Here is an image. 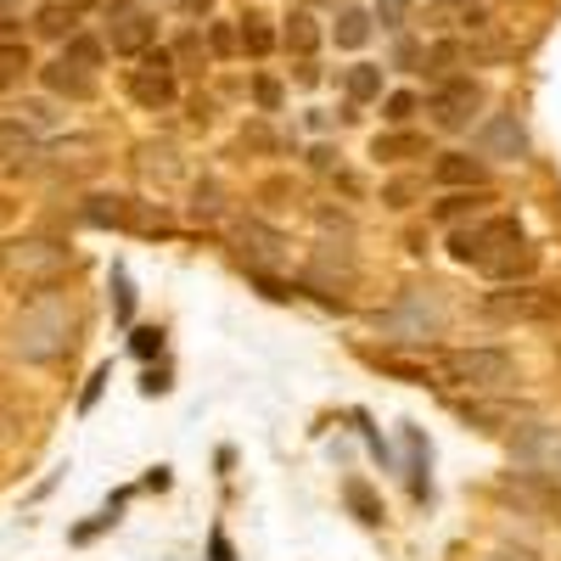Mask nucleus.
Listing matches in <instances>:
<instances>
[{"label": "nucleus", "mask_w": 561, "mask_h": 561, "mask_svg": "<svg viewBox=\"0 0 561 561\" xmlns=\"http://www.w3.org/2000/svg\"><path fill=\"white\" fill-rule=\"evenodd\" d=\"M438 382V388H472V393H500L517 382V359L505 348H433L415 359V382Z\"/></svg>", "instance_id": "nucleus-1"}, {"label": "nucleus", "mask_w": 561, "mask_h": 561, "mask_svg": "<svg viewBox=\"0 0 561 561\" xmlns=\"http://www.w3.org/2000/svg\"><path fill=\"white\" fill-rule=\"evenodd\" d=\"M523 242V219L517 214H489V219H472V225H460L455 237H449V253L460 264H478V270H494L511 248Z\"/></svg>", "instance_id": "nucleus-2"}, {"label": "nucleus", "mask_w": 561, "mask_h": 561, "mask_svg": "<svg viewBox=\"0 0 561 561\" xmlns=\"http://www.w3.org/2000/svg\"><path fill=\"white\" fill-rule=\"evenodd\" d=\"M68 337H73L68 309H62V304H34V309H23V314H18L12 354H23V359L45 365V359H57V354L68 348Z\"/></svg>", "instance_id": "nucleus-3"}, {"label": "nucleus", "mask_w": 561, "mask_h": 561, "mask_svg": "<svg viewBox=\"0 0 561 561\" xmlns=\"http://www.w3.org/2000/svg\"><path fill=\"white\" fill-rule=\"evenodd\" d=\"M483 314L489 320H505V325H545V320H561V293L534 287V280H517V287L489 293L483 298Z\"/></svg>", "instance_id": "nucleus-4"}, {"label": "nucleus", "mask_w": 561, "mask_h": 561, "mask_svg": "<svg viewBox=\"0 0 561 561\" xmlns=\"http://www.w3.org/2000/svg\"><path fill=\"white\" fill-rule=\"evenodd\" d=\"M107 51L113 57H147L158 45V12L140 0H107Z\"/></svg>", "instance_id": "nucleus-5"}, {"label": "nucleus", "mask_w": 561, "mask_h": 561, "mask_svg": "<svg viewBox=\"0 0 561 561\" xmlns=\"http://www.w3.org/2000/svg\"><path fill=\"white\" fill-rule=\"evenodd\" d=\"M135 62H140V68L124 73L129 102L147 107V113L174 107V96H180V84H174V51H147V57H135Z\"/></svg>", "instance_id": "nucleus-6"}, {"label": "nucleus", "mask_w": 561, "mask_h": 561, "mask_svg": "<svg viewBox=\"0 0 561 561\" xmlns=\"http://www.w3.org/2000/svg\"><path fill=\"white\" fill-rule=\"evenodd\" d=\"M511 460L523 466V472L545 478L561 489V427H550V421H528V427L511 433Z\"/></svg>", "instance_id": "nucleus-7"}, {"label": "nucleus", "mask_w": 561, "mask_h": 561, "mask_svg": "<svg viewBox=\"0 0 561 561\" xmlns=\"http://www.w3.org/2000/svg\"><path fill=\"white\" fill-rule=\"evenodd\" d=\"M478 107H483V84H478L472 73L438 79V84H433V102H427V113H433L438 129H466V124L478 118Z\"/></svg>", "instance_id": "nucleus-8"}, {"label": "nucleus", "mask_w": 561, "mask_h": 561, "mask_svg": "<svg viewBox=\"0 0 561 561\" xmlns=\"http://www.w3.org/2000/svg\"><path fill=\"white\" fill-rule=\"evenodd\" d=\"M505 505H517V511H534V517H550V511L561 505V489L556 483H545V478H534V472H517V478H500V489H494Z\"/></svg>", "instance_id": "nucleus-9"}, {"label": "nucleus", "mask_w": 561, "mask_h": 561, "mask_svg": "<svg viewBox=\"0 0 561 561\" xmlns=\"http://www.w3.org/2000/svg\"><path fill=\"white\" fill-rule=\"evenodd\" d=\"M478 152H483V158H523V152H528V129L517 124V113H494V118L478 129Z\"/></svg>", "instance_id": "nucleus-10"}, {"label": "nucleus", "mask_w": 561, "mask_h": 561, "mask_svg": "<svg viewBox=\"0 0 561 561\" xmlns=\"http://www.w3.org/2000/svg\"><path fill=\"white\" fill-rule=\"evenodd\" d=\"M237 242H242V253H248L253 270L287 264V237H280V230H270V225H259V219H248V225L237 230Z\"/></svg>", "instance_id": "nucleus-11"}, {"label": "nucleus", "mask_w": 561, "mask_h": 561, "mask_svg": "<svg viewBox=\"0 0 561 561\" xmlns=\"http://www.w3.org/2000/svg\"><path fill=\"white\" fill-rule=\"evenodd\" d=\"M62 264H68V253L51 242H12V253H7L12 275H57Z\"/></svg>", "instance_id": "nucleus-12"}, {"label": "nucleus", "mask_w": 561, "mask_h": 561, "mask_svg": "<svg viewBox=\"0 0 561 561\" xmlns=\"http://www.w3.org/2000/svg\"><path fill=\"white\" fill-rule=\"evenodd\" d=\"M433 180L438 185H489V163L472 158V152H438Z\"/></svg>", "instance_id": "nucleus-13"}, {"label": "nucleus", "mask_w": 561, "mask_h": 561, "mask_svg": "<svg viewBox=\"0 0 561 561\" xmlns=\"http://www.w3.org/2000/svg\"><path fill=\"white\" fill-rule=\"evenodd\" d=\"M90 79H96V73H84V68H73V62H62V57L39 68V84L51 90V96H73V102L90 96Z\"/></svg>", "instance_id": "nucleus-14"}, {"label": "nucleus", "mask_w": 561, "mask_h": 561, "mask_svg": "<svg viewBox=\"0 0 561 561\" xmlns=\"http://www.w3.org/2000/svg\"><path fill=\"white\" fill-rule=\"evenodd\" d=\"M370 158H382V163H410V158H427V135H415V129H388L370 140Z\"/></svg>", "instance_id": "nucleus-15"}, {"label": "nucleus", "mask_w": 561, "mask_h": 561, "mask_svg": "<svg viewBox=\"0 0 561 561\" xmlns=\"http://www.w3.org/2000/svg\"><path fill=\"white\" fill-rule=\"evenodd\" d=\"M466 62H472V51H466V39H433L427 51H421V68L433 73V84H438V79H455Z\"/></svg>", "instance_id": "nucleus-16"}, {"label": "nucleus", "mask_w": 561, "mask_h": 561, "mask_svg": "<svg viewBox=\"0 0 561 561\" xmlns=\"http://www.w3.org/2000/svg\"><path fill=\"white\" fill-rule=\"evenodd\" d=\"M62 62H73V68H84V73H96V68L107 62V34H84V28H73V34L62 39Z\"/></svg>", "instance_id": "nucleus-17"}, {"label": "nucleus", "mask_w": 561, "mask_h": 561, "mask_svg": "<svg viewBox=\"0 0 561 561\" xmlns=\"http://www.w3.org/2000/svg\"><path fill=\"white\" fill-rule=\"evenodd\" d=\"M28 23H34V34H39V39H57V45H62V39L79 28V12H73V7H62V0H45V7H34V18H28Z\"/></svg>", "instance_id": "nucleus-18"}, {"label": "nucleus", "mask_w": 561, "mask_h": 561, "mask_svg": "<svg viewBox=\"0 0 561 561\" xmlns=\"http://www.w3.org/2000/svg\"><path fill=\"white\" fill-rule=\"evenodd\" d=\"M28 73H34V51H28L23 39H7V45H0V96L18 90Z\"/></svg>", "instance_id": "nucleus-19"}, {"label": "nucleus", "mask_w": 561, "mask_h": 561, "mask_svg": "<svg viewBox=\"0 0 561 561\" xmlns=\"http://www.w3.org/2000/svg\"><path fill=\"white\" fill-rule=\"evenodd\" d=\"M39 152V135L28 118H0V158H34Z\"/></svg>", "instance_id": "nucleus-20"}, {"label": "nucleus", "mask_w": 561, "mask_h": 561, "mask_svg": "<svg viewBox=\"0 0 561 561\" xmlns=\"http://www.w3.org/2000/svg\"><path fill=\"white\" fill-rule=\"evenodd\" d=\"M280 45H287L293 57H314V51H320V23H314L309 12H293L287 28H280Z\"/></svg>", "instance_id": "nucleus-21"}, {"label": "nucleus", "mask_w": 561, "mask_h": 561, "mask_svg": "<svg viewBox=\"0 0 561 561\" xmlns=\"http://www.w3.org/2000/svg\"><path fill=\"white\" fill-rule=\"evenodd\" d=\"M343 90H348V102H382V68L377 62H354L343 73Z\"/></svg>", "instance_id": "nucleus-22"}, {"label": "nucleus", "mask_w": 561, "mask_h": 561, "mask_svg": "<svg viewBox=\"0 0 561 561\" xmlns=\"http://www.w3.org/2000/svg\"><path fill=\"white\" fill-rule=\"evenodd\" d=\"M337 45H343V51H359V45L370 39V18L359 12V7H337Z\"/></svg>", "instance_id": "nucleus-23"}, {"label": "nucleus", "mask_w": 561, "mask_h": 561, "mask_svg": "<svg viewBox=\"0 0 561 561\" xmlns=\"http://www.w3.org/2000/svg\"><path fill=\"white\" fill-rule=\"evenodd\" d=\"M237 34H242V51H248V57H270V51H275V28H270V18H259V12H248Z\"/></svg>", "instance_id": "nucleus-24"}, {"label": "nucleus", "mask_w": 561, "mask_h": 561, "mask_svg": "<svg viewBox=\"0 0 561 561\" xmlns=\"http://www.w3.org/2000/svg\"><path fill=\"white\" fill-rule=\"evenodd\" d=\"M466 421L483 433H505V427H517V410L511 404H466Z\"/></svg>", "instance_id": "nucleus-25"}, {"label": "nucleus", "mask_w": 561, "mask_h": 561, "mask_svg": "<svg viewBox=\"0 0 561 561\" xmlns=\"http://www.w3.org/2000/svg\"><path fill=\"white\" fill-rule=\"evenodd\" d=\"M534 264H539V253H534L528 242H517V248H511V253H505L489 275H500V280H528V275H534Z\"/></svg>", "instance_id": "nucleus-26"}, {"label": "nucleus", "mask_w": 561, "mask_h": 561, "mask_svg": "<svg viewBox=\"0 0 561 561\" xmlns=\"http://www.w3.org/2000/svg\"><path fill=\"white\" fill-rule=\"evenodd\" d=\"M84 225H124V197H90Z\"/></svg>", "instance_id": "nucleus-27"}, {"label": "nucleus", "mask_w": 561, "mask_h": 561, "mask_svg": "<svg viewBox=\"0 0 561 561\" xmlns=\"http://www.w3.org/2000/svg\"><path fill=\"white\" fill-rule=\"evenodd\" d=\"M208 51H214V57H230V51H242V34L230 28L225 18H214V23H208Z\"/></svg>", "instance_id": "nucleus-28"}, {"label": "nucleus", "mask_w": 561, "mask_h": 561, "mask_svg": "<svg viewBox=\"0 0 561 561\" xmlns=\"http://www.w3.org/2000/svg\"><path fill=\"white\" fill-rule=\"evenodd\" d=\"M415 107H421V102H415V90H388V96H382V113H388V124H404Z\"/></svg>", "instance_id": "nucleus-29"}, {"label": "nucleus", "mask_w": 561, "mask_h": 561, "mask_svg": "<svg viewBox=\"0 0 561 561\" xmlns=\"http://www.w3.org/2000/svg\"><path fill=\"white\" fill-rule=\"evenodd\" d=\"M348 505L359 511V517H365V523H382V505H377V500H370V489H365L359 478L348 483Z\"/></svg>", "instance_id": "nucleus-30"}, {"label": "nucleus", "mask_w": 561, "mask_h": 561, "mask_svg": "<svg viewBox=\"0 0 561 561\" xmlns=\"http://www.w3.org/2000/svg\"><path fill=\"white\" fill-rule=\"evenodd\" d=\"M404 18H410V0H377V23H382L388 34H399Z\"/></svg>", "instance_id": "nucleus-31"}, {"label": "nucleus", "mask_w": 561, "mask_h": 561, "mask_svg": "<svg viewBox=\"0 0 561 561\" xmlns=\"http://www.w3.org/2000/svg\"><path fill=\"white\" fill-rule=\"evenodd\" d=\"M415 192H421L415 180H393V185H382V203H388V208H410Z\"/></svg>", "instance_id": "nucleus-32"}, {"label": "nucleus", "mask_w": 561, "mask_h": 561, "mask_svg": "<svg viewBox=\"0 0 561 561\" xmlns=\"http://www.w3.org/2000/svg\"><path fill=\"white\" fill-rule=\"evenodd\" d=\"M253 102H259L264 113H275V107H280V84H275V79H253Z\"/></svg>", "instance_id": "nucleus-33"}, {"label": "nucleus", "mask_w": 561, "mask_h": 561, "mask_svg": "<svg viewBox=\"0 0 561 561\" xmlns=\"http://www.w3.org/2000/svg\"><path fill=\"white\" fill-rule=\"evenodd\" d=\"M472 208H478L472 197H444V203H438L433 214H438V219H460V214H472Z\"/></svg>", "instance_id": "nucleus-34"}, {"label": "nucleus", "mask_w": 561, "mask_h": 561, "mask_svg": "<svg viewBox=\"0 0 561 561\" xmlns=\"http://www.w3.org/2000/svg\"><path fill=\"white\" fill-rule=\"evenodd\" d=\"M7 39H23V18L12 7H0V45H7Z\"/></svg>", "instance_id": "nucleus-35"}, {"label": "nucleus", "mask_w": 561, "mask_h": 561, "mask_svg": "<svg viewBox=\"0 0 561 561\" xmlns=\"http://www.w3.org/2000/svg\"><path fill=\"white\" fill-rule=\"evenodd\" d=\"M158 348H163V332H152V325H147V332H135V354L140 359H152Z\"/></svg>", "instance_id": "nucleus-36"}, {"label": "nucleus", "mask_w": 561, "mask_h": 561, "mask_svg": "<svg viewBox=\"0 0 561 561\" xmlns=\"http://www.w3.org/2000/svg\"><path fill=\"white\" fill-rule=\"evenodd\" d=\"M174 57H180V62L203 57V34H180V39H174Z\"/></svg>", "instance_id": "nucleus-37"}, {"label": "nucleus", "mask_w": 561, "mask_h": 561, "mask_svg": "<svg viewBox=\"0 0 561 561\" xmlns=\"http://www.w3.org/2000/svg\"><path fill=\"white\" fill-rule=\"evenodd\" d=\"M192 214H197V219H214V214H219V192H214V185H208V192H197Z\"/></svg>", "instance_id": "nucleus-38"}, {"label": "nucleus", "mask_w": 561, "mask_h": 561, "mask_svg": "<svg viewBox=\"0 0 561 561\" xmlns=\"http://www.w3.org/2000/svg\"><path fill=\"white\" fill-rule=\"evenodd\" d=\"M129 309H135V293H129V280L118 275V320H129Z\"/></svg>", "instance_id": "nucleus-39"}, {"label": "nucleus", "mask_w": 561, "mask_h": 561, "mask_svg": "<svg viewBox=\"0 0 561 561\" xmlns=\"http://www.w3.org/2000/svg\"><path fill=\"white\" fill-rule=\"evenodd\" d=\"M180 12H185V18H208L214 0H180Z\"/></svg>", "instance_id": "nucleus-40"}, {"label": "nucleus", "mask_w": 561, "mask_h": 561, "mask_svg": "<svg viewBox=\"0 0 561 561\" xmlns=\"http://www.w3.org/2000/svg\"><path fill=\"white\" fill-rule=\"evenodd\" d=\"M62 7H73V12L84 18V12H102V7H107V0H62Z\"/></svg>", "instance_id": "nucleus-41"}, {"label": "nucleus", "mask_w": 561, "mask_h": 561, "mask_svg": "<svg viewBox=\"0 0 561 561\" xmlns=\"http://www.w3.org/2000/svg\"><path fill=\"white\" fill-rule=\"evenodd\" d=\"M393 57H399V68H410V62H415L421 51H415V45H410V39H399V51H393Z\"/></svg>", "instance_id": "nucleus-42"}, {"label": "nucleus", "mask_w": 561, "mask_h": 561, "mask_svg": "<svg viewBox=\"0 0 561 561\" xmlns=\"http://www.w3.org/2000/svg\"><path fill=\"white\" fill-rule=\"evenodd\" d=\"M483 561H534V556H511V550H489Z\"/></svg>", "instance_id": "nucleus-43"}, {"label": "nucleus", "mask_w": 561, "mask_h": 561, "mask_svg": "<svg viewBox=\"0 0 561 561\" xmlns=\"http://www.w3.org/2000/svg\"><path fill=\"white\" fill-rule=\"evenodd\" d=\"M433 7H466V0H433Z\"/></svg>", "instance_id": "nucleus-44"}, {"label": "nucleus", "mask_w": 561, "mask_h": 561, "mask_svg": "<svg viewBox=\"0 0 561 561\" xmlns=\"http://www.w3.org/2000/svg\"><path fill=\"white\" fill-rule=\"evenodd\" d=\"M309 7H332V0H309Z\"/></svg>", "instance_id": "nucleus-45"}, {"label": "nucleus", "mask_w": 561, "mask_h": 561, "mask_svg": "<svg viewBox=\"0 0 561 561\" xmlns=\"http://www.w3.org/2000/svg\"><path fill=\"white\" fill-rule=\"evenodd\" d=\"M0 7H18V0H0Z\"/></svg>", "instance_id": "nucleus-46"}]
</instances>
